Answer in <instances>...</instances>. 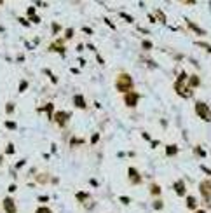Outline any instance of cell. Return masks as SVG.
Returning a JSON list of instances; mask_svg holds the SVG:
<instances>
[{"label":"cell","instance_id":"cell-1","mask_svg":"<svg viewBox=\"0 0 211 213\" xmlns=\"http://www.w3.org/2000/svg\"><path fill=\"white\" fill-rule=\"evenodd\" d=\"M185 80H187V73H180V77L175 82V91L180 96L189 98V96H192V89H189V86H185Z\"/></svg>","mask_w":211,"mask_h":213},{"label":"cell","instance_id":"cell-2","mask_svg":"<svg viewBox=\"0 0 211 213\" xmlns=\"http://www.w3.org/2000/svg\"><path fill=\"white\" fill-rule=\"evenodd\" d=\"M115 87H117V91H120V93H127V91H131V87H133V79H131L127 73H120L119 79H117V82H115Z\"/></svg>","mask_w":211,"mask_h":213},{"label":"cell","instance_id":"cell-3","mask_svg":"<svg viewBox=\"0 0 211 213\" xmlns=\"http://www.w3.org/2000/svg\"><path fill=\"white\" fill-rule=\"evenodd\" d=\"M196 112H197V115H199L201 119H204V121H211V112H210V108H208V105H206V103H203V101L196 103Z\"/></svg>","mask_w":211,"mask_h":213},{"label":"cell","instance_id":"cell-4","mask_svg":"<svg viewBox=\"0 0 211 213\" xmlns=\"http://www.w3.org/2000/svg\"><path fill=\"white\" fill-rule=\"evenodd\" d=\"M199 191H201V194H203L204 198H210V194H211V182H210V180H204V182H201V185H199Z\"/></svg>","mask_w":211,"mask_h":213},{"label":"cell","instance_id":"cell-5","mask_svg":"<svg viewBox=\"0 0 211 213\" xmlns=\"http://www.w3.org/2000/svg\"><path fill=\"white\" fill-rule=\"evenodd\" d=\"M3 208H5V213H16V205H14L12 198H5L3 199Z\"/></svg>","mask_w":211,"mask_h":213},{"label":"cell","instance_id":"cell-6","mask_svg":"<svg viewBox=\"0 0 211 213\" xmlns=\"http://www.w3.org/2000/svg\"><path fill=\"white\" fill-rule=\"evenodd\" d=\"M136 100H138V94H136V93H131V91H129V93L126 94V98H124V101H126L127 107H134V105H136Z\"/></svg>","mask_w":211,"mask_h":213},{"label":"cell","instance_id":"cell-7","mask_svg":"<svg viewBox=\"0 0 211 213\" xmlns=\"http://www.w3.org/2000/svg\"><path fill=\"white\" fill-rule=\"evenodd\" d=\"M127 175H129V180H131L133 184H140V182H141V178H140V175H138V171H136L134 168H129V173H127Z\"/></svg>","mask_w":211,"mask_h":213},{"label":"cell","instance_id":"cell-8","mask_svg":"<svg viewBox=\"0 0 211 213\" xmlns=\"http://www.w3.org/2000/svg\"><path fill=\"white\" fill-rule=\"evenodd\" d=\"M68 117H70V115H68L66 112H58V114H56V122H58L59 126H63V124L68 121Z\"/></svg>","mask_w":211,"mask_h":213},{"label":"cell","instance_id":"cell-9","mask_svg":"<svg viewBox=\"0 0 211 213\" xmlns=\"http://www.w3.org/2000/svg\"><path fill=\"white\" fill-rule=\"evenodd\" d=\"M73 103L79 107V108H86V101H84V98L80 96V94H77V96H73Z\"/></svg>","mask_w":211,"mask_h":213},{"label":"cell","instance_id":"cell-10","mask_svg":"<svg viewBox=\"0 0 211 213\" xmlns=\"http://www.w3.org/2000/svg\"><path fill=\"white\" fill-rule=\"evenodd\" d=\"M175 191L178 192V196H185V185H183V182H176L175 184Z\"/></svg>","mask_w":211,"mask_h":213},{"label":"cell","instance_id":"cell-11","mask_svg":"<svg viewBox=\"0 0 211 213\" xmlns=\"http://www.w3.org/2000/svg\"><path fill=\"white\" fill-rule=\"evenodd\" d=\"M199 86V77L197 75H192L190 80H189V87H197Z\"/></svg>","mask_w":211,"mask_h":213},{"label":"cell","instance_id":"cell-12","mask_svg":"<svg viewBox=\"0 0 211 213\" xmlns=\"http://www.w3.org/2000/svg\"><path fill=\"white\" fill-rule=\"evenodd\" d=\"M189 26H190V28H192L196 33H199V35H204V33H206L203 28H199V26H197V24H194V23H189Z\"/></svg>","mask_w":211,"mask_h":213},{"label":"cell","instance_id":"cell-13","mask_svg":"<svg viewBox=\"0 0 211 213\" xmlns=\"http://www.w3.org/2000/svg\"><path fill=\"white\" fill-rule=\"evenodd\" d=\"M178 152V149L175 147V145H168V149H166V154L168 156H173V154H176Z\"/></svg>","mask_w":211,"mask_h":213},{"label":"cell","instance_id":"cell-14","mask_svg":"<svg viewBox=\"0 0 211 213\" xmlns=\"http://www.w3.org/2000/svg\"><path fill=\"white\" fill-rule=\"evenodd\" d=\"M187 199H189V201H187V206H189V208H196V198L189 196Z\"/></svg>","mask_w":211,"mask_h":213},{"label":"cell","instance_id":"cell-15","mask_svg":"<svg viewBox=\"0 0 211 213\" xmlns=\"http://www.w3.org/2000/svg\"><path fill=\"white\" fill-rule=\"evenodd\" d=\"M150 192H152L154 196H157V194H161V187H159V185H152V187H150Z\"/></svg>","mask_w":211,"mask_h":213},{"label":"cell","instance_id":"cell-16","mask_svg":"<svg viewBox=\"0 0 211 213\" xmlns=\"http://www.w3.org/2000/svg\"><path fill=\"white\" fill-rule=\"evenodd\" d=\"M155 16L159 17V21H161V23H164V21H166V17H164V14H162V10H155Z\"/></svg>","mask_w":211,"mask_h":213},{"label":"cell","instance_id":"cell-17","mask_svg":"<svg viewBox=\"0 0 211 213\" xmlns=\"http://www.w3.org/2000/svg\"><path fill=\"white\" fill-rule=\"evenodd\" d=\"M37 213H52V212H51L49 208H45V206H42V208H38V210H37Z\"/></svg>","mask_w":211,"mask_h":213},{"label":"cell","instance_id":"cell-18","mask_svg":"<svg viewBox=\"0 0 211 213\" xmlns=\"http://www.w3.org/2000/svg\"><path fill=\"white\" fill-rule=\"evenodd\" d=\"M196 154H197V156H201V157H204V156H206V152H204L203 149H199V147L196 149Z\"/></svg>","mask_w":211,"mask_h":213},{"label":"cell","instance_id":"cell-19","mask_svg":"<svg viewBox=\"0 0 211 213\" xmlns=\"http://www.w3.org/2000/svg\"><path fill=\"white\" fill-rule=\"evenodd\" d=\"M77 198H79L80 201H84V199H87L89 196H87V194H84V192H79V194H77Z\"/></svg>","mask_w":211,"mask_h":213},{"label":"cell","instance_id":"cell-20","mask_svg":"<svg viewBox=\"0 0 211 213\" xmlns=\"http://www.w3.org/2000/svg\"><path fill=\"white\" fill-rule=\"evenodd\" d=\"M143 47H145V49H152V42L145 40V42H143Z\"/></svg>","mask_w":211,"mask_h":213},{"label":"cell","instance_id":"cell-21","mask_svg":"<svg viewBox=\"0 0 211 213\" xmlns=\"http://www.w3.org/2000/svg\"><path fill=\"white\" fill-rule=\"evenodd\" d=\"M98 140H100V135H98V133H96V135H93V138H91V142H93V143H96Z\"/></svg>","mask_w":211,"mask_h":213},{"label":"cell","instance_id":"cell-22","mask_svg":"<svg viewBox=\"0 0 211 213\" xmlns=\"http://www.w3.org/2000/svg\"><path fill=\"white\" fill-rule=\"evenodd\" d=\"M120 201H122L124 205H127V203H129V198H126V196H122V198H120Z\"/></svg>","mask_w":211,"mask_h":213},{"label":"cell","instance_id":"cell-23","mask_svg":"<svg viewBox=\"0 0 211 213\" xmlns=\"http://www.w3.org/2000/svg\"><path fill=\"white\" fill-rule=\"evenodd\" d=\"M154 208H162V203H161V201H155V203H154Z\"/></svg>","mask_w":211,"mask_h":213},{"label":"cell","instance_id":"cell-24","mask_svg":"<svg viewBox=\"0 0 211 213\" xmlns=\"http://www.w3.org/2000/svg\"><path fill=\"white\" fill-rule=\"evenodd\" d=\"M28 14H30V16H35V9H33V7H30V9H28Z\"/></svg>","mask_w":211,"mask_h":213},{"label":"cell","instance_id":"cell-25","mask_svg":"<svg viewBox=\"0 0 211 213\" xmlns=\"http://www.w3.org/2000/svg\"><path fill=\"white\" fill-rule=\"evenodd\" d=\"M5 126H7V128H12V129L16 128V124H14V122H5Z\"/></svg>","mask_w":211,"mask_h":213},{"label":"cell","instance_id":"cell-26","mask_svg":"<svg viewBox=\"0 0 211 213\" xmlns=\"http://www.w3.org/2000/svg\"><path fill=\"white\" fill-rule=\"evenodd\" d=\"M19 89H21V91H24V89H26V82H21V87H19Z\"/></svg>","mask_w":211,"mask_h":213},{"label":"cell","instance_id":"cell-27","mask_svg":"<svg viewBox=\"0 0 211 213\" xmlns=\"http://www.w3.org/2000/svg\"><path fill=\"white\" fill-rule=\"evenodd\" d=\"M196 213H206V212H204V210H197Z\"/></svg>","mask_w":211,"mask_h":213},{"label":"cell","instance_id":"cell-28","mask_svg":"<svg viewBox=\"0 0 211 213\" xmlns=\"http://www.w3.org/2000/svg\"><path fill=\"white\" fill-rule=\"evenodd\" d=\"M208 206H211V198H210V201H208Z\"/></svg>","mask_w":211,"mask_h":213},{"label":"cell","instance_id":"cell-29","mask_svg":"<svg viewBox=\"0 0 211 213\" xmlns=\"http://www.w3.org/2000/svg\"><path fill=\"white\" fill-rule=\"evenodd\" d=\"M0 3H3V2H2V0H0Z\"/></svg>","mask_w":211,"mask_h":213},{"label":"cell","instance_id":"cell-30","mask_svg":"<svg viewBox=\"0 0 211 213\" xmlns=\"http://www.w3.org/2000/svg\"><path fill=\"white\" fill-rule=\"evenodd\" d=\"M0 161H2V159H0Z\"/></svg>","mask_w":211,"mask_h":213}]
</instances>
